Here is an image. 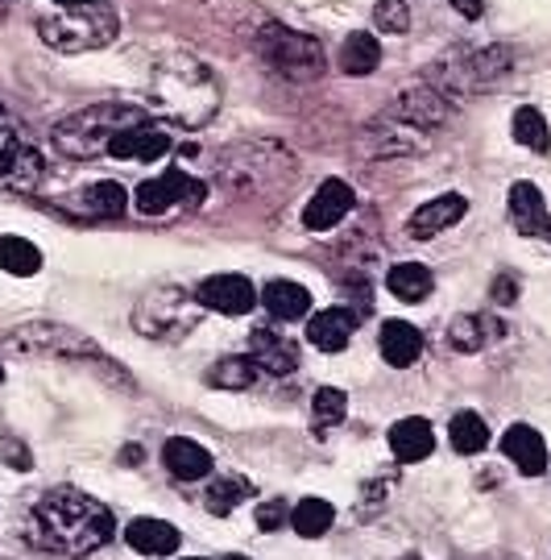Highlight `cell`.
Wrapping results in <instances>:
<instances>
[{
	"label": "cell",
	"mask_w": 551,
	"mask_h": 560,
	"mask_svg": "<svg viewBox=\"0 0 551 560\" xmlns=\"http://www.w3.org/2000/svg\"><path fill=\"white\" fill-rule=\"evenodd\" d=\"M30 536L46 552L59 557H92L117 536L113 511L75 486L46 490L30 511Z\"/></svg>",
	"instance_id": "1"
},
{
	"label": "cell",
	"mask_w": 551,
	"mask_h": 560,
	"mask_svg": "<svg viewBox=\"0 0 551 560\" xmlns=\"http://www.w3.org/2000/svg\"><path fill=\"white\" fill-rule=\"evenodd\" d=\"M224 88L220 75L203 59L187 50H171L150 71V104L157 117H166L178 129H203L220 113Z\"/></svg>",
	"instance_id": "2"
},
{
	"label": "cell",
	"mask_w": 551,
	"mask_h": 560,
	"mask_svg": "<svg viewBox=\"0 0 551 560\" xmlns=\"http://www.w3.org/2000/svg\"><path fill=\"white\" fill-rule=\"evenodd\" d=\"M145 120L141 108L133 104H120V101H104V104H87V108H79L71 117H62L55 125V150H59L62 159H75V162H92L99 154H108V145L117 138L120 129H129V125H138Z\"/></svg>",
	"instance_id": "3"
},
{
	"label": "cell",
	"mask_w": 551,
	"mask_h": 560,
	"mask_svg": "<svg viewBox=\"0 0 551 560\" xmlns=\"http://www.w3.org/2000/svg\"><path fill=\"white\" fill-rule=\"evenodd\" d=\"M38 34L46 46H55L62 55H83V50H99L117 38L120 13L108 0H87L75 9H59L55 18H42Z\"/></svg>",
	"instance_id": "4"
},
{
	"label": "cell",
	"mask_w": 551,
	"mask_h": 560,
	"mask_svg": "<svg viewBox=\"0 0 551 560\" xmlns=\"http://www.w3.org/2000/svg\"><path fill=\"white\" fill-rule=\"evenodd\" d=\"M514 67L511 46H485V50H469V46H456L453 55L435 62V71L427 80L453 101V96H472L481 88H493L497 80H506Z\"/></svg>",
	"instance_id": "5"
},
{
	"label": "cell",
	"mask_w": 551,
	"mask_h": 560,
	"mask_svg": "<svg viewBox=\"0 0 551 560\" xmlns=\"http://www.w3.org/2000/svg\"><path fill=\"white\" fill-rule=\"evenodd\" d=\"M254 50L261 55V62H266L274 75H282V80H291V83H312L328 71L324 46H319L312 34L291 30V25H278V21H270V25L257 34Z\"/></svg>",
	"instance_id": "6"
},
{
	"label": "cell",
	"mask_w": 551,
	"mask_h": 560,
	"mask_svg": "<svg viewBox=\"0 0 551 560\" xmlns=\"http://www.w3.org/2000/svg\"><path fill=\"white\" fill-rule=\"evenodd\" d=\"M203 316V303L187 295L175 282H162L154 291H145L133 307V328L150 340H183Z\"/></svg>",
	"instance_id": "7"
},
{
	"label": "cell",
	"mask_w": 551,
	"mask_h": 560,
	"mask_svg": "<svg viewBox=\"0 0 551 560\" xmlns=\"http://www.w3.org/2000/svg\"><path fill=\"white\" fill-rule=\"evenodd\" d=\"M46 179V159L13 117L0 113V191L30 196Z\"/></svg>",
	"instance_id": "8"
},
{
	"label": "cell",
	"mask_w": 551,
	"mask_h": 560,
	"mask_svg": "<svg viewBox=\"0 0 551 560\" xmlns=\"http://www.w3.org/2000/svg\"><path fill=\"white\" fill-rule=\"evenodd\" d=\"M298 166H295V154L291 150H282L274 141H249V145H236L224 154V166H220V175L241 187V191H249V187H261V183H274V179H291Z\"/></svg>",
	"instance_id": "9"
},
{
	"label": "cell",
	"mask_w": 551,
	"mask_h": 560,
	"mask_svg": "<svg viewBox=\"0 0 551 560\" xmlns=\"http://www.w3.org/2000/svg\"><path fill=\"white\" fill-rule=\"evenodd\" d=\"M9 353H21V358H96L104 361V353L96 349V340H87L83 332L67 328V324H21L9 337Z\"/></svg>",
	"instance_id": "10"
},
{
	"label": "cell",
	"mask_w": 551,
	"mask_h": 560,
	"mask_svg": "<svg viewBox=\"0 0 551 560\" xmlns=\"http://www.w3.org/2000/svg\"><path fill=\"white\" fill-rule=\"evenodd\" d=\"M208 196V187L187 175V171H162L157 179H145L138 187V212L145 217H166L178 208H199V200Z\"/></svg>",
	"instance_id": "11"
},
{
	"label": "cell",
	"mask_w": 551,
	"mask_h": 560,
	"mask_svg": "<svg viewBox=\"0 0 551 560\" xmlns=\"http://www.w3.org/2000/svg\"><path fill=\"white\" fill-rule=\"evenodd\" d=\"M432 145V129H419L402 117H377L361 133V154L365 159H398V154H423Z\"/></svg>",
	"instance_id": "12"
},
{
	"label": "cell",
	"mask_w": 551,
	"mask_h": 560,
	"mask_svg": "<svg viewBox=\"0 0 551 560\" xmlns=\"http://www.w3.org/2000/svg\"><path fill=\"white\" fill-rule=\"evenodd\" d=\"M196 300L203 303V312H220V316H245L254 312L257 291L245 275H212L199 282Z\"/></svg>",
	"instance_id": "13"
},
{
	"label": "cell",
	"mask_w": 551,
	"mask_h": 560,
	"mask_svg": "<svg viewBox=\"0 0 551 560\" xmlns=\"http://www.w3.org/2000/svg\"><path fill=\"white\" fill-rule=\"evenodd\" d=\"M353 187L344 179H324L319 187H315V196L307 200V208H303V224H307V233H328V229H336V224L344 221L349 212H353Z\"/></svg>",
	"instance_id": "14"
},
{
	"label": "cell",
	"mask_w": 551,
	"mask_h": 560,
	"mask_svg": "<svg viewBox=\"0 0 551 560\" xmlns=\"http://www.w3.org/2000/svg\"><path fill=\"white\" fill-rule=\"evenodd\" d=\"M108 154L120 162H154V159H166L171 154V133L157 125V120H138V125H129V129H120L113 145H108Z\"/></svg>",
	"instance_id": "15"
},
{
	"label": "cell",
	"mask_w": 551,
	"mask_h": 560,
	"mask_svg": "<svg viewBox=\"0 0 551 560\" xmlns=\"http://www.w3.org/2000/svg\"><path fill=\"white\" fill-rule=\"evenodd\" d=\"M448 108H453V101H448L432 80H423V83H414V88H407V92H398V104H394L390 113L419 125V129H435V125L448 120Z\"/></svg>",
	"instance_id": "16"
},
{
	"label": "cell",
	"mask_w": 551,
	"mask_h": 560,
	"mask_svg": "<svg viewBox=\"0 0 551 560\" xmlns=\"http://www.w3.org/2000/svg\"><path fill=\"white\" fill-rule=\"evenodd\" d=\"M465 212H469V200H465V196H456V191H448V196H435V200L419 203V212L407 221V237H414V241L439 237V233H448V229H453Z\"/></svg>",
	"instance_id": "17"
},
{
	"label": "cell",
	"mask_w": 551,
	"mask_h": 560,
	"mask_svg": "<svg viewBox=\"0 0 551 560\" xmlns=\"http://www.w3.org/2000/svg\"><path fill=\"white\" fill-rule=\"evenodd\" d=\"M249 358H254L257 370L282 378V374H295L298 370V345L286 340L282 332H274V328H254L249 332Z\"/></svg>",
	"instance_id": "18"
},
{
	"label": "cell",
	"mask_w": 551,
	"mask_h": 560,
	"mask_svg": "<svg viewBox=\"0 0 551 560\" xmlns=\"http://www.w3.org/2000/svg\"><path fill=\"white\" fill-rule=\"evenodd\" d=\"M511 221L523 237H548L551 241V212L543 203V191L535 183L518 179L511 187Z\"/></svg>",
	"instance_id": "19"
},
{
	"label": "cell",
	"mask_w": 551,
	"mask_h": 560,
	"mask_svg": "<svg viewBox=\"0 0 551 560\" xmlns=\"http://www.w3.org/2000/svg\"><path fill=\"white\" fill-rule=\"evenodd\" d=\"M502 453H506V457L518 465V474H527V478H539V474L548 469V444H543V436L535 432L531 423H514V428H506Z\"/></svg>",
	"instance_id": "20"
},
{
	"label": "cell",
	"mask_w": 551,
	"mask_h": 560,
	"mask_svg": "<svg viewBox=\"0 0 551 560\" xmlns=\"http://www.w3.org/2000/svg\"><path fill=\"white\" fill-rule=\"evenodd\" d=\"M162 465L175 474L178 481H199L212 474V453L203 448V444L187 441V436H171V441L162 444Z\"/></svg>",
	"instance_id": "21"
},
{
	"label": "cell",
	"mask_w": 551,
	"mask_h": 560,
	"mask_svg": "<svg viewBox=\"0 0 551 560\" xmlns=\"http://www.w3.org/2000/svg\"><path fill=\"white\" fill-rule=\"evenodd\" d=\"M377 349H382V358L390 361L394 370H407L423 353V332L407 320H386L382 332H377Z\"/></svg>",
	"instance_id": "22"
},
{
	"label": "cell",
	"mask_w": 551,
	"mask_h": 560,
	"mask_svg": "<svg viewBox=\"0 0 551 560\" xmlns=\"http://www.w3.org/2000/svg\"><path fill=\"white\" fill-rule=\"evenodd\" d=\"M257 303L274 316V320H303L307 312H312V291L303 287V282H291V279H274L261 295H257Z\"/></svg>",
	"instance_id": "23"
},
{
	"label": "cell",
	"mask_w": 551,
	"mask_h": 560,
	"mask_svg": "<svg viewBox=\"0 0 551 560\" xmlns=\"http://www.w3.org/2000/svg\"><path fill=\"white\" fill-rule=\"evenodd\" d=\"M356 320L344 312V307H324L319 316H312L307 324V340H312L319 353H340L349 340H353Z\"/></svg>",
	"instance_id": "24"
},
{
	"label": "cell",
	"mask_w": 551,
	"mask_h": 560,
	"mask_svg": "<svg viewBox=\"0 0 551 560\" xmlns=\"http://www.w3.org/2000/svg\"><path fill=\"white\" fill-rule=\"evenodd\" d=\"M125 540L141 557H171L178 548V527L166 520H133L125 527Z\"/></svg>",
	"instance_id": "25"
},
{
	"label": "cell",
	"mask_w": 551,
	"mask_h": 560,
	"mask_svg": "<svg viewBox=\"0 0 551 560\" xmlns=\"http://www.w3.org/2000/svg\"><path fill=\"white\" fill-rule=\"evenodd\" d=\"M435 448V432L427 420H419V416H411V420H398L390 428V453L402 465H414V460L432 457Z\"/></svg>",
	"instance_id": "26"
},
{
	"label": "cell",
	"mask_w": 551,
	"mask_h": 560,
	"mask_svg": "<svg viewBox=\"0 0 551 560\" xmlns=\"http://www.w3.org/2000/svg\"><path fill=\"white\" fill-rule=\"evenodd\" d=\"M79 208L92 221H117V217H125V208H129V191L113 179H99L79 196Z\"/></svg>",
	"instance_id": "27"
},
{
	"label": "cell",
	"mask_w": 551,
	"mask_h": 560,
	"mask_svg": "<svg viewBox=\"0 0 551 560\" xmlns=\"http://www.w3.org/2000/svg\"><path fill=\"white\" fill-rule=\"evenodd\" d=\"M386 287H390L394 300L423 303L435 291V279H432V270L419 266V261H398V266H390V275H386Z\"/></svg>",
	"instance_id": "28"
},
{
	"label": "cell",
	"mask_w": 551,
	"mask_h": 560,
	"mask_svg": "<svg viewBox=\"0 0 551 560\" xmlns=\"http://www.w3.org/2000/svg\"><path fill=\"white\" fill-rule=\"evenodd\" d=\"M382 67V42L377 34H353L340 46V71L344 75H374Z\"/></svg>",
	"instance_id": "29"
},
{
	"label": "cell",
	"mask_w": 551,
	"mask_h": 560,
	"mask_svg": "<svg viewBox=\"0 0 551 560\" xmlns=\"http://www.w3.org/2000/svg\"><path fill=\"white\" fill-rule=\"evenodd\" d=\"M203 499H208V511H212V515H233L241 502L254 499V481L241 478V474H220V478L208 486Z\"/></svg>",
	"instance_id": "30"
},
{
	"label": "cell",
	"mask_w": 551,
	"mask_h": 560,
	"mask_svg": "<svg viewBox=\"0 0 551 560\" xmlns=\"http://www.w3.org/2000/svg\"><path fill=\"white\" fill-rule=\"evenodd\" d=\"M0 270L17 275V279H30V275L42 270V249L25 237H0Z\"/></svg>",
	"instance_id": "31"
},
{
	"label": "cell",
	"mask_w": 551,
	"mask_h": 560,
	"mask_svg": "<svg viewBox=\"0 0 551 560\" xmlns=\"http://www.w3.org/2000/svg\"><path fill=\"white\" fill-rule=\"evenodd\" d=\"M336 520V506L328 499H303L291 511V527H295L303 540H319Z\"/></svg>",
	"instance_id": "32"
},
{
	"label": "cell",
	"mask_w": 551,
	"mask_h": 560,
	"mask_svg": "<svg viewBox=\"0 0 551 560\" xmlns=\"http://www.w3.org/2000/svg\"><path fill=\"white\" fill-rule=\"evenodd\" d=\"M448 436H453V448L465 453V457H477L485 444H490V428L477 411H456L453 423H448Z\"/></svg>",
	"instance_id": "33"
},
{
	"label": "cell",
	"mask_w": 551,
	"mask_h": 560,
	"mask_svg": "<svg viewBox=\"0 0 551 560\" xmlns=\"http://www.w3.org/2000/svg\"><path fill=\"white\" fill-rule=\"evenodd\" d=\"M511 129H514V141H518V145H527V150H535V154H548L551 150L548 120H543V113H539L535 104H523V108L514 113Z\"/></svg>",
	"instance_id": "34"
},
{
	"label": "cell",
	"mask_w": 551,
	"mask_h": 560,
	"mask_svg": "<svg viewBox=\"0 0 551 560\" xmlns=\"http://www.w3.org/2000/svg\"><path fill=\"white\" fill-rule=\"evenodd\" d=\"M208 382L220 386V390H249L257 382V365L254 358H220L212 370H208Z\"/></svg>",
	"instance_id": "35"
},
{
	"label": "cell",
	"mask_w": 551,
	"mask_h": 560,
	"mask_svg": "<svg viewBox=\"0 0 551 560\" xmlns=\"http://www.w3.org/2000/svg\"><path fill=\"white\" fill-rule=\"evenodd\" d=\"M490 324L481 320V316H456L453 324H448V349H456V353H477V349H485V332Z\"/></svg>",
	"instance_id": "36"
},
{
	"label": "cell",
	"mask_w": 551,
	"mask_h": 560,
	"mask_svg": "<svg viewBox=\"0 0 551 560\" xmlns=\"http://www.w3.org/2000/svg\"><path fill=\"white\" fill-rule=\"evenodd\" d=\"M344 411H349V395L344 390H336V386H319L312 399V420L315 428H332V423L344 420Z\"/></svg>",
	"instance_id": "37"
},
{
	"label": "cell",
	"mask_w": 551,
	"mask_h": 560,
	"mask_svg": "<svg viewBox=\"0 0 551 560\" xmlns=\"http://www.w3.org/2000/svg\"><path fill=\"white\" fill-rule=\"evenodd\" d=\"M374 21L382 34H407L411 30V9H407V0H377Z\"/></svg>",
	"instance_id": "38"
},
{
	"label": "cell",
	"mask_w": 551,
	"mask_h": 560,
	"mask_svg": "<svg viewBox=\"0 0 551 560\" xmlns=\"http://www.w3.org/2000/svg\"><path fill=\"white\" fill-rule=\"evenodd\" d=\"M254 520L261 532H282V523H286V499H266L257 506Z\"/></svg>",
	"instance_id": "39"
},
{
	"label": "cell",
	"mask_w": 551,
	"mask_h": 560,
	"mask_svg": "<svg viewBox=\"0 0 551 560\" xmlns=\"http://www.w3.org/2000/svg\"><path fill=\"white\" fill-rule=\"evenodd\" d=\"M493 300L506 303V307H511V303L518 300V279H511V275H502V279L493 282Z\"/></svg>",
	"instance_id": "40"
},
{
	"label": "cell",
	"mask_w": 551,
	"mask_h": 560,
	"mask_svg": "<svg viewBox=\"0 0 551 560\" xmlns=\"http://www.w3.org/2000/svg\"><path fill=\"white\" fill-rule=\"evenodd\" d=\"M460 18H469V21H477L481 13H485V0H448Z\"/></svg>",
	"instance_id": "41"
},
{
	"label": "cell",
	"mask_w": 551,
	"mask_h": 560,
	"mask_svg": "<svg viewBox=\"0 0 551 560\" xmlns=\"http://www.w3.org/2000/svg\"><path fill=\"white\" fill-rule=\"evenodd\" d=\"M59 9H75V4H87V0H55Z\"/></svg>",
	"instance_id": "42"
},
{
	"label": "cell",
	"mask_w": 551,
	"mask_h": 560,
	"mask_svg": "<svg viewBox=\"0 0 551 560\" xmlns=\"http://www.w3.org/2000/svg\"><path fill=\"white\" fill-rule=\"evenodd\" d=\"M9 9H13V0H0V18H4V13H9Z\"/></svg>",
	"instance_id": "43"
},
{
	"label": "cell",
	"mask_w": 551,
	"mask_h": 560,
	"mask_svg": "<svg viewBox=\"0 0 551 560\" xmlns=\"http://www.w3.org/2000/svg\"><path fill=\"white\" fill-rule=\"evenodd\" d=\"M224 560H249V557H224Z\"/></svg>",
	"instance_id": "44"
},
{
	"label": "cell",
	"mask_w": 551,
	"mask_h": 560,
	"mask_svg": "<svg viewBox=\"0 0 551 560\" xmlns=\"http://www.w3.org/2000/svg\"><path fill=\"white\" fill-rule=\"evenodd\" d=\"M0 382H4V365H0Z\"/></svg>",
	"instance_id": "45"
},
{
	"label": "cell",
	"mask_w": 551,
	"mask_h": 560,
	"mask_svg": "<svg viewBox=\"0 0 551 560\" xmlns=\"http://www.w3.org/2000/svg\"><path fill=\"white\" fill-rule=\"evenodd\" d=\"M187 560H203V557H187Z\"/></svg>",
	"instance_id": "46"
}]
</instances>
